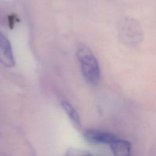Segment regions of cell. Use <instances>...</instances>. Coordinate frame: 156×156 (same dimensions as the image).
Listing matches in <instances>:
<instances>
[{
    "mask_svg": "<svg viewBox=\"0 0 156 156\" xmlns=\"http://www.w3.org/2000/svg\"><path fill=\"white\" fill-rule=\"evenodd\" d=\"M76 55L83 79L89 85L97 86L101 80V69L96 57L82 44L79 45Z\"/></svg>",
    "mask_w": 156,
    "mask_h": 156,
    "instance_id": "cell-1",
    "label": "cell"
},
{
    "mask_svg": "<svg viewBox=\"0 0 156 156\" xmlns=\"http://www.w3.org/2000/svg\"><path fill=\"white\" fill-rule=\"evenodd\" d=\"M117 31L121 41L127 47L136 48L143 41L144 32L142 27L133 18H122L118 23Z\"/></svg>",
    "mask_w": 156,
    "mask_h": 156,
    "instance_id": "cell-2",
    "label": "cell"
},
{
    "mask_svg": "<svg viewBox=\"0 0 156 156\" xmlns=\"http://www.w3.org/2000/svg\"><path fill=\"white\" fill-rule=\"evenodd\" d=\"M85 140L92 144H110L116 138V136L109 132L98 130L87 129L83 132Z\"/></svg>",
    "mask_w": 156,
    "mask_h": 156,
    "instance_id": "cell-3",
    "label": "cell"
},
{
    "mask_svg": "<svg viewBox=\"0 0 156 156\" xmlns=\"http://www.w3.org/2000/svg\"><path fill=\"white\" fill-rule=\"evenodd\" d=\"M0 63L6 67L12 68L15 60L11 43L9 39L0 31Z\"/></svg>",
    "mask_w": 156,
    "mask_h": 156,
    "instance_id": "cell-4",
    "label": "cell"
},
{
    "mask_svg": "<svg viewBox=\"0 0 156 156\" xmlns=\"http://www.w3.org/2000/svg\"><path fill=\"white\" fill-rule=\"evenodd\" d=\"M110 147L113 156H130L131 143L124 139L116 138L110 144Z\"/></svg>",
    "mask_w": 156,
    "mask_h": 156,
    "instance_id": "cell-5",
    "label": "cell"
},
{
    "mask_svg": "<svg viewBox=\"0 0 156 156\" xmlns=\"http://www.w3.org/2000/svg\"><path fill=\"white\" fill-rule=\"evenodd\" d=\"M62 106L70 120L74 124V126L77 127H79L80 123V118L78 113L75 110V108L67 102H63L62 104Z\"/></svg>",
    "mask_w": 156,
    "mask_h": 156,
    "instance_id": "cell-6",
    "label": "cell"
},
{
    "mask_svg": "<svg viewBox=\"0 0 156 156\" xmlns=\"http://www.w3.org/2000/svg\"><path fill=\"white\" fill-rule=\"evenodd\" d=\"M66 156H93L90 154L83 152H79L77 151H71L68 152Z\"/></svg>",
    "mask_w": 156,
    "mask_h": 156,
    "instance_id": "cell-7",
    "label": "cell"
}]
</instances>
